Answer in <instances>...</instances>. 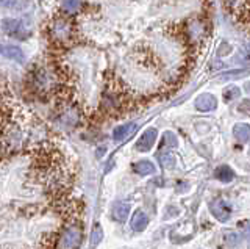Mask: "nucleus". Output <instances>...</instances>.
<instances>
[{"mask_svg": "<svg viewBox=\"0 0 250 249\" xmlns=\"http://www.w3.org/2000/svg\"><path fill=\"white\" fill-rule=\"evenodd\" d=\"M28 83L31 91L38 96H60L62 92L61 72L53 66H35L28 75Z\"/></svg>", "mask_w": 250, "mask_h": 249, "instance_id": "nucleus-1", "label": "nucleus"}, {"mask_svg": "<svg viewBox=\"0 0 250 249\" xmlns=\"http://www.w3.org/2000/svg\"><path fill=\"white\" fill-rule=\"evenodd\" d=\"M45 32L49 40L62 47V45H70L77 41V25L72 18L64 16V14H57L49 19L45 25Z\"/></svg>", "mask_w": 250, "mask_h": 249, "instance_id": "nucleus-2", "label": "nucleus"}, {"mask_svg": "<svg viewBox=\"0 0 250 249\" xmlns=\"http://www.w3.org/2000/svg\"><path fill=\"white\" fill-rule=\"evenodd\" d=\"M209 33V22L202 16H192L180 28V38L186 44L189 52H195L202 41L207 40Z\"/></svg>", "mask_w": 250, "mask_h": 249, "instance_id": "nucleus-3", "label": "nucleus"}, {"mask_svg": "<svg viewBox=\"0 0 250 249\" xmlns=\"http://www.w3.org/2000/svg\"><path fill=\"white\" fill-rule=\"evenodd\" d=\"M61 100L57 107V114H55V121L64 130H74L83 122V112L78 107L77 102H74L69 96H64L61 92Z\"/></svg>", "mask_w": 250, "mask_h": 249, "instance_id": "nucleus-4", "label": "nucleus"}, {"mask_svg": "<svg viewBox=\"0 0 250 249\" xmlns=\"http://www.w3.org/2000/svg\"><path fill=\"white\" fill-rule=\"evenodd\" d=\"M127 105H128V92L122 90L121 83L109 82L106 90L104 91V94H102V100H100L102 110L108 114L121 113L127 108Z\"/></svg>", "mask_w": 250, "mask_h": 249, "instance_id": "nucleus-5", "label": "nucleus"}, {"mask_svg": "<svg viewBox=\"0 0 250 249\" xmlns=\"http://www.w3.org/2000/svg\"><path fill=\"white\" fill-rule=\"evenodd\" d=\"M0 28L2 32L14 38V40L19 41H25L28 38L33 35V27H31L30 21L27 18H21V19H14V18H5L0 22Z\"/></svg>", "mask_w": 250, "mask_h": 249, "instance_id": "nucleus-6", "label": "nucleus"}, {"mask_svg": "<svg viewBox=\"0 0 250 249\" xmlns=\"http://www.w3.org/2000/svg\"><path fill=\"white\" fill-rule=\"evenodd\" d=\"M82 241H83V229L80 224L74 223L61 230L53 246L55 249H78Z\"/></svg>", "mask_w": 250, "mask_h": 249, "instance_id": "nucleus-7", "label": "nucleus"}, {"mask_svg": "<svg viewBox=\"0 0 250 249\" xmlns=\"http://www.w3.org/2000/svg\"><path fill=\"white\" fill-rule=\"evenodd\" d=\"M0 55L11 60V61H16V63H21V65L25 63V53H23V50L21 47H18V45L2 44L0 45Z\"/></svg>", "mask_w": 250, "mask_h": 249, "instance_id": "nucleus-8", "label": "nucleus"}, {"mask_svg": "<svg viewBox=\"0 0 250 249\" xmlns=\"http://www.w3.org/2000/svg\"><path fill=\"white\" fill-rule=\"evenodd\" d=\"M211 213H213L219 221H227L231 216V208L230 204L222 198H217L213 204H211Z\"/></svg>", "mask_w": 250, "mask_h": 249, "instance_id": "nucleus-9", "label": "nucleus"}, {"mask_svg": "<svg viewBox=\"0 0 250 249\" xmlns=\"http://www.w3.org/2000/svg\"><path fill=\"white\" fill-rule=\"evenodd\" d=\"M156 136H158V132H156V129H147L136 141V149L139 152H148L152 149V146L155 144Z\"/></svg>", "mask_w": 250, "mask_h": 249, "instance_id": "nucleus-10", "label": "nucleus"}, {"mask_svg": "<svg viewBox=\"0 0 250 249\" xmlns=\"http://www.w3.org/2000/svg\"><path fill=\"white\" fill-rule=\"evenodd\" d=\"M136 129H138V126L135 122H127V124H122V126H117L113 130V139L116 143H122L135 134Z\"/></svg>", "mask_w": 250, "mask_h": 249, "instance_id": "nucleus-11", "label": "nucleus"}, {"mask_svg": "<svg viewBox=\"0 0 250 249\" xmlns=\"http://www.w3.org/2000/svg\"><path fill=\"white\" fill-rule=\"evenodd\" d=\"M82 6H83L82 0H60V11H61L60 14L74 18L82 11Z\"/></svg>", "mask_w": 250, "mask_h": 249, "instance_id": "nucleus-12", "label": "nucleus"}, {"mask_svg": "<svg viewBox=\"0 0 250 249\" xmlns=\"http://www.w3.org/2000/svg\"><path fill=\"white\" fill-rule=\"evenodd\" d=\"M195 108H197L199 112H211L214 110L216 105H217V100L213 94H208V92H205V94H200L197 99H195L194 102Z\"/></svg>", "mask_w": 250, "mask_h": 249, "instance_id": "nucleus-13", "label": "nucleus"}, {"mask_svg": "<svg viewBox=\"0 0 250 249\" xmlns=\"http://www.w3.org/2000/svg\"><path fill=\"white\" fill-rule=\"evenodd\" d=\"M130 215V205L127 202H116L111 208V218L116 223H125Z\"/></svg>", "mask_w": 250, "mask_h": 249, "instance_id": "nucleus-14", "label": "nucleus"}, {"mask_svg": "<svg viewBox=\"0 0 250 249\" xmlns=\"http://www.w3.org/2000/svg\"><path fill=\"white\" fill-rule=\"evenodd\" d=\"M130 226H131V229L135 232H143L148 226V216L144 212H141V210H136V212L133 213V216H131Z\"/></svg>", "mask_w": 250, "mask_h": 249, "instance_id": "nucleus-15", "label": "nucleus"}, {"mask_svg": "<svg viewBox=\"0 0 250 249\" xmlns=\"http://www.w3.org/2000/svg\"><path fill=\"white\" fill-rule=\"evenodd\" d=\"M133 171H135L136 174L139 176H150L153 174L156 168L152 161H148V160H139L136 163H133Z\"/></svg>", "mask_w": 250, "mask_h": 249, "instance_id": "nucleus-16", "label": "nucleus"}, {"mask_svg": "<svg viewBox=\"0 0 250 249\" xmlns=\"http://www.w3.org/2000/svg\"><path fill=\"white\" fill-rule=\"evenodd\" d=\"M233 135L239 143H247L250 139V126L242 124V122L236 124V126L233 127Z\"/></svg>", "mask_w": 250, "mask_h": 249, "instance_id": "nucleus-17", "label": "nucleus"}, {"mask_svg": "<svg viewBox=\"0 0 250 249\" xmlns=\"http://www.w3.org/2000/svg\"><path fill=\"white\" fill-rule=\"evenodd\" d=\"M5 8H10L14 11H25L30 5V0H0Z\"/></svg>", "mask_w": 250, "mask_h": 249, "instance_id": "nucleus-18", "label": "nucleus"}, {"mask_svg": "<svg viewBox=\"0 0 250 249\" xmlns=\"http://www.w3.org/2000/svg\"><path fill=\"white\" fill-rule=\"evenodd\" d=\"M216 179H219L221 182H225V183H229L231 182L233 179H234V173L231 171L230 166H227V165H222V166H219L216 169V173H214Z\"/></svg>", "mask_w": 250, "mask_h": 249, "instance_id": "nucleus-19", "label": "nucleus"}, {"mask_svg": "<svg viewBox=\"0 0 250 249\" xmlns=\"http://www.w3.org/2000/svg\"><path fill=\"white\" fill-rule=\"evenodd\" d=\"M178 144V139L177 136L172 134V132H166V134L163 135V139H161V149H170V147H177Z\"/></svg>", "mask_w": 250, "mask_h": 249, "instance_id": "nucleus-20", "label": "nucleus"}, {"mask_svg": "<svg viewBox=\"0 0 250 249\" xmlns=\"http://www.w3.org/2000/svg\"><path fill=\"white\" fill-rule=\"evenodd\" d=\"M160 165L164 168V169H170L175 166V157L172 155L170 152H166V154H161L160 155Z\"/></svg>", "mask_w": 250, "mask_h": 249, "instance_id": "nucleus-21", "label": "nucleus"}, {"mask_svg": "<svg viewBox=\"0 0 250 249\" xmlns=\"http://www.w3.org/2000/svg\"><path fill=\"white\" fill-rule=\"evenodd\" d=\"M102 238H104V232H102V227H100V226H96V227H94V230H92V235H91V243H92V246H97L100 241H102Z\"/></svg>", "mask_w": 250, "mask_h": 249, "instance_id": "nucleus-22", "label": "nucleus"}, {"mask_svg": "<svg viewBox=\"0 0 250 249\" xmlns=\"http://www.w3.org/2000/svg\"><path fill=\"white\" fill-rule=\"evenodd\" d=\"M239 94H241L239 88H236V87H230L229 90H225V92H224V99L227 100V102H230V100L236 99Z\"/></svg>", "mask_w": 250, "mask_h": 249, "instance_id": "nucleus-23", "label": "nucleus"}, {"mask_svg": "<svg viewBox=\"0 0 250 249\" xmlns=\"http://www.w3.org/2000/svg\"><path fill=\"white\" fill-rule=\"evenodd\" d=\"M225 241H227V243H230V246H234V245H236V241H238L236 233H233V232H227Z\"/></svg>", "mask_w": 250, "mask_h": 249, "instance_id": "nucleus-24", "label": "nucleus"}, {"mask_svg": "<svg viewBox=\"0 0 250 249\" xmlns=\"http://www.w3.org/2000/svg\"><path fill=\"white\" fill-rule=\"evenodd\" d=\"M244 237L246 238H250V223L246 226V229H244Z\"/></svg>", "mask_w": 250, "mask_h": 249, "instance_id": "nucleus-25", "label": "nucleus"}, {"mask_svg": "<svg viewBox=\"0 0 250 249\" xmlns=\"http://www.w3.org/2000/svg\"><path fill=\"white\" fill-rule=\"evenodd\" d=\"M249 49H250V45H249Z\"/></svg>", "mask_w": 250, "mask_h": 249, "instance_id": "nucleus-26", "label": "nucleus"}]
</instances>
